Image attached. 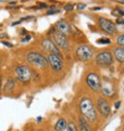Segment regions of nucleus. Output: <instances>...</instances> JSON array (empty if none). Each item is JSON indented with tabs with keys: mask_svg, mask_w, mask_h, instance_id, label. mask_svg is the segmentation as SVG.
Listing matches in <instances>:
<instances>
[{
	"mask_svg": "<svg viewBox=\"0 0 124 131\" xmlns=\"http://www.w3.org/2000/svg\"><path fill=\"white\" fill-rule=\"evenodd\" d=\"M120 104H121V102H120V101H119V102H117V103H116V108H118V107L120 106Z\"/></svg>",
	"mask_w": 124,
	"mask_h": 131,
	"instance_id": "obj_30",
	"label": "nucleus"
},
{
	"mask_svg": "<svg viewBox=\"0 0 124 131\" xmlns=\"http://www.w3.org/2000/svg\"><path fill=\"white\" fill-rule=\"evenodd\" d=\"M8 36H7V34H5V33H0V38H7Z\"/></svg>",
	"mask_w": 124,
	"mask_h": 131,
	"instance_id": "obj_27",
	"label": "nucleus"
},
{
	"mask_svg": "<svg viewBox=\"0 0 124 131\" xmlns=\"http://www.w3.org/2000/svg\"><path fill=\"white\" fill-rule=\"evenodd\" d=\"M66 130H67V131H78V129H77V127H76L75 123H73V122H70V123L67 125Z\"/></svg>",
	"mask_w": 124,
	"mask_h": 131,
	"instance_id": "obj_17",
	"label": "nucleus"
},
{
	"mask_svg": "<svg viewBox=\"0 0 124 131\" xmlns=\"http://www.w3.org/2000/svg\"><path fill=\"white\" fill-rule=\"evenodd\" d=\"M119 24H124V21L123 20H120V19H118V21H117Z\"/></svg>",
	"mask_w": 124,
	"mask_h": 131,
	"instance_id": "obj_28",
	"label": "nucleus"
},
{
	"mask_svg": "<svg viewBox=\"0 0 124 131\" xmlns=\"http://www.w3.org/2000/svg\"><path fill=\"white\" fill-rule=\"evenodd\" d=\"M66 127H67V123L64 119H60L57 123H56V126H55V130L56 131H64L66 130Z\"/></svg>",
	"mask_w": 124,
	"mask_h": 131,
	"instance_id": "obj_15",
	"label": "nucleus"
},
{
	"mask_svg": "<svg viewBox=\"0 0 124 131\" xmlns=\"http://www.w3.org/2000/svg\"><path fill=\"white\" fill-rule=\"evenodd\" d=\"M8 3H9V4H11V5H13V4H16V3H17V2H16V1H9V2H8Z\"/></svg>",
	"mask_w": 124,
	"mask_h": 131,
	"instance_id": "obj_31",
	"label": "nucleus"
},
{
	"mask_svg": "<svg viewBox=\"0 0 124 131\" xmlns=\"http://www.w3.org/2000/svg\"><path fill=\"white\" fill-rule=\"evenodd\" d=\"M30 39H31V36H30V35H26L23 39H21V41H22V42H27V41H29Z\"/></svg>",
	"mask_w": 124,
	"mask_h": 131,
	"instance_id": "obj_24",
	"label": "nucleus"
},
{
	"mask_svg": "<svg viewBox=\"0 0 124 131\" xmlns=\"http://www.w3.org/2000/svg\"><path fill=\"white\" fill-rule=\"evenodd\" d=\"M48 62H49V65L52 67V69L55 71H61L62 68H63V62H62L61 58L57 55L50 54L48 56Z\"/></svg>",
	"mask_w": 124,
	"mask_h": 131,
	"instance_id": "obj_8",
	"label": "nucleus"
},
{
	"mask_svg": "<svg viewBox=\"0 0 124 131\" xmlns=\"http://www.w3.org/2000/svg\"><path fill=\"white\" fill-rule=\"evenodd\" d=\"M85 6H86V5H85L84 3H80V4H78V8H79V9H84Z\"/></svg>",
	"mask_w": 124,
	"mask_h": 131,
	"instance_id": "obj_26",
	"label": "nucleus"
},
{
	"mask_svg": "<svg viewBox=\"0 0 124 131\" xmlns=\"http://www.w3.org/2000/svg\"><path fill=\"white\" fill-rule=\"evenodd\" d=\"M114 58L110 52H101L96 56V63L101 67H108L113 64Z\"/></svg>",
	"mask_w": 124,
	"mask_h": 131,
	"instance_id": "obj_5",
	"label": "nucleus"
},
{
	"mask_svg": "<svg viewBox=\"0 0 124 131\" xmlns=\"http://www.w3.org/2000/svg\"><path fill=\"white\" fill-rule=\"evenodd\" d=\"M15 80L13 79V78H9L7 81H6V83H5V85H4V87H3V92L4 93H6V94H8V93H11L13 90H14V88H15Z\"/></svg>",
	"mask_w": 124,
	"mask_h": 131,
	"instance_id": "obj_13",
	"label": "nucleus"
},
{
	"mask_svg": "<svg viewBox=\"0 0 124 131\" xmlns=\"http://www.w3.org/2000/svg\"><path fill=\"white\" fill-rule=\"evenodd\" d=\"M58 13H60V9H57V8H52L51 10H49L48 12V15H53V14H58Z\"/></svg>",
	"mask_w": 124,
	"mask_h": 131,
	"instance_id": "obj_23",
	"label": "nucleus"
},
{
	"mask_svg": "<svg viewBox=\"0 0 124 131\" xmlns=\"http://www.w3.org/2000/svg\"><path fill=\"white\" fill-rule=\"evenodd\" d=\"M26 60H27L28 63L35 65V66H38L40 68H46L49 65L48 59L45 56H43L42 54H38V53H35V52L28 53L26 55Z\"/></svg>",
	"mask_w": 124,
	"mask_h": 131,
	"instance_id": "obj_2",
	"label": "nucleus"
},
{
	"mask_svg": "<svg viewBox=\"0 0 124 131\" xmlns=\"http://www.w3.org/2000/svg\"><path fill=\"white\" fill-rule=\"evenodd\" d=\"M99 27L102 31L107 32L109 34H114L117 32V27L116 25L109 19H106V18H100L99 19Z\"/></svg>",
	"mask_w": 124,
	"mask_h": 131,
	"instance_id": "obj_7",
	"label": "nucleus"
},
{
	"mask_svg": "<svg viewBox=\"0 0 124 131\" xmlns=\"http://www.w3.org/2000/svg\"><path fill=\"white\" fill-rule=\"evenodd\" d=\"M15 72L17 75L18 81H20L21 83H28L31 78H32V71L31 69L25 65H20L15 68Z\"/></svg>",
	"mask_w": 124,
	"mask_h": 131,
	"instance_id": "obj_3",
	"label": "nucleus"
},
{
	"mask_svg": "<svg viewBox=\"0 0 124 131\" xmlns=\"http://www.w3.org/2000/svg\"><path fill=\"white\" fill-rule=\"evenodd\" d=\"M76 56L81 61H89L93 57V52L88 46L82 45V46H79L77 48Z\"/></svg>",
	"mask_w": 124,
	"mask_h": 131,
	"instance_id": "obj_4",
	"label": "nucleus"
},
{
	"mask_svg": "<svg viewBox=\"0 0 124 131\" xmlns=\"http://www.w3.org/2000/svg\"><path fill=\"white\" fill-rule=\"evenodd\" d=\"M56 28L58 29V32H60V33L62 34H69L71 32V29H70V26L68 25V23L65 21V20H59L56 24Z\"/></svg>",
	"mask_w": 124,
	"mask_h": 131,
	"instance_id": "obj_12",
	"label": "nucleus"
},
{
	"mask_svg": "<svg viewBox=\"0 0 124 131\" xmlns=\"http://www.w3.org/2000/svg\"><path fill=\"white\" fill-rule=\"evenodd\" d=\"M86 81H87L88 86L93 91H99L101 89V81H100V78L98 77V74L91 72L87 75Z\"/></svg>",
	"mask_w": 124,
	"mask_h": 131,
	"instance_id": "obj_6",
	"label": "nucleus"
},
{
	"mask_svg": "<svg viewBox=\"0 0 124 131\" xmlns=\"http://www.w3.org/2000/svg\"><path fill=\"white\" fill-rule=\"evenodd\" d=\"M64 8H65V10H66V12H69V10H73L74 5H71V4H67V5H66Z\"/></svg>",
	"mask_w": 124,
	"mask_h": 131,
	"instance_id": "obj_25",
	"label": "nucleus"
},
{
	"mask_svg": "<svg viewBox=\"0 0 124 131\" xmlns=\"http://www.w3.org/2000/svg\"><path fill=\"white\" fill-rule=\"evenodd\" d=\"M54 39H55V42L57 43V46L62 49V50H67L68 49V40L66 38V35L60 33V32H55L54 33Z\"/></svg>",
	"mask_w": 124,
	"mask_h": 131,
	"instance_id": "obj_11",
	"label": "nucleus"
},
{
	"mask_svg": "<svg viewBox=\"0 0 124 131\" xmlns=\"http://www.w3.org/2000/svg\"><path fill=\"white\" fill-rule=\"evenodd\" d=\"M42 47L44 48L45 51H47V52H49V53H51V54L57 55V56H59V57L61 56V53H60L59 49L57 48V46L54 43L53 40H51V39H49V38L43 39V41H42Z\"/></svg>",
	"mask_w": 124,
	"mask_h": 131,
	"instance_id": "obj_9",
	"label": "nucleus"
},
{
	"mask_svg": "<svg viewBox=\"0 0 124 131\" xmlns=\"http://www.w3.org/2000/svg\"><path fill=\"white\" fill-rule=\"evenodd\" d=\"M40 5V7L42 8H44V7H47V4H45V3H42V4H39Z\"/></svg>",
	"mask_w": 124,
	"mask_h": 131,
	"instance_id": "obj_29",
	"label": "nucleus"
},
{
	"mask_svg": "<svg viewBox=\"0 0 124 131\" xmlns=\"http://www.w3.org/2000/svg\"><path fill=\"white\" fill-rule=\"evenodd\" d=\"M97 110L99 112V114L102 116V117H108L111 113V107H110V104L108 102L107 99H105V98H99V99L97 100Z\"/></svg>",
	"mask_w": 124,
	"mask_h": 131,
	"instance_id": "obj_10",
	"label": "nucleus"
},
{
	"mask_svg": "<svg viewBox=\"0 0 124 131\" xmlns=\"http://www.w3.org/2000/svg\"><path fill=\"white\" fill-rule=\"evenodd\" d=\"M79 125H80V131H90V126L83 117L79 118Z\"/></svg>",
	"mask_w": 124,
	"mask_h": 131,
	"instance_id": "obj_16",
	"label": "nucleus"
},
{
	"mask_svg": "<svg viewBox=\"0 0 124 131\" xmlns=\"http://www.w3.org/2000/svg\"><path fill=\"white\" fill-rule=\"evenodd\" d=\"M97 42H98V43H106V45H108V43L111 42V40H110L109 38H100Z\"/></svg>",
	"mask_w": 124,
	"mask_h": 131,
	"instance_id": "obj_21",
	"label": "nucleus"
},
{
	"mask_svg": "<svg viewBox=\"0 0 124 131\" xmlns=\"http://www.w3.org/2000/svg\"><path fill=\"white\" fill-rule=\"evenodd\" d=\"M80 111H81L82 117L86 121H88L90 123L95 122L97 114H96L95 107H94V105H93V102L91 101L90 98L85 97L81 100V102H80Z\"/></svg>",
	"mask_w": 124,
	"mask_h": 131,
	"instance_id": "obj_1",
	"label": "nucleus"
},
{
	"mask_svg": "<svg viewBox=\"0 0 124 131\" xmlns=\"http://www.w3.org/2000/svg\"><path fill=\"white\" fill-rule=\"evenodd\" d=\"M0 63H1V57H0Z\"/></svg>",
	"mask_w": 124,
	"mask_h": 131,
	"instance_id": "obj_33",
	"label": "nucleus"
},
{
	"mask_svg": "<svg viewBox=\"0 0 124 131\" xmlns=\"http://www.w3.org/2000/svg\"><path fill=\"white\" fill-rule=\"evenodd\" d=\"M102 91H104V93H105L106 95H112V94L114 93V90H113V89H111V88H107V87H104Z\"/></svg>",
	"mask_w": 124,
	"mask_h": 131,
	"instance_id": "obj_19",
	"label": "nucleus"
},
{
	"mask_svg": "<svg viewBox=\"0 0 124 131\" xmlns=\"http://www.w3.org/2000/svg\"><path fill=\"white\" fill-rule=\"evenodd\" d=\"M1 43H2L3 46L7 47L8 49H12V48H14V45H13V43H11V42H8V41H4V40H2V41H1Z\"/></svg>",
	"mask_w": 124,
	"mask_h": 131,
	"instance_id": "obj_22",
	"label": "nucleus"
},
{
	"mask_svg": "<svg viewBox=\"0 0 124 131\" xmlns=\"http://www.w3.org/2000/svg\"><path fill=\"white\" fill-rule=\"evenodd\" d=\"M112 15L115 16V17L122 16V9H120V8H115V9L112 10Z\"/></svg>",
	"mask_w": 124,
	"mask_h": 131,
	"instance_id": "obj_18",
	"label": "nucleus"
},
{
	"mask_svg": "<svg viewBox=\"0 0 124 131\" xmlns=\"http://www.w3.org/2000/svg\"><path fill=\"white\" fill-rule=\"evenodd\" d=\"M120 4H124V0H119V1H118Z\"/></svg>",
	"mask_w": 124,
	"mask_h": 131,
	"instance_id": "obj_32",
	"label": "nucleus"
},
{
	"mask_svg": "<svg viewBox=\"0 0 124 131\" xmlns=\"http://www.w3.org/2000/svg\"><path fill=\"white\" fill-rule=\"evenodd\" d=\"M118 43L120 45V46H124V34H122V35H120L119 37H118Z\"/></svg>",
	"mask_w": 124,
	"mask_h": 131,
	"instance_id": "obj_20",
	"label": "nucleus"
},
{
	"mask_svg": "<svg viewBox=\"0 0 124 131\" xmlns=\"http://www.w3.org/2000/svg\"><path fill=\"white\" fill-rule=\"evenodd\" d=\"M114 56L119 62H124V48H117L114 51Z\"/></svg>",
	"mask_w": 124,
	"mask_h": 131,
	"instance_id": "obj_14",
	"label": "nucleus"
}]
</instances>
